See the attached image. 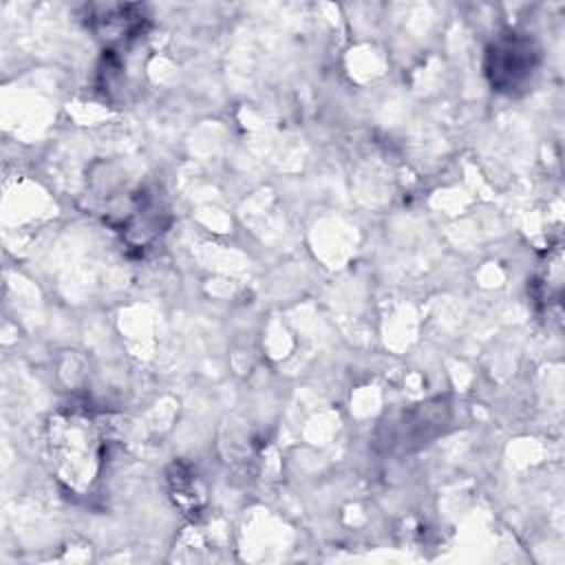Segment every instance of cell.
I'll list each match as a JSON object with an SVG mask.
<instances>
[{
  "label": "cell",
  "mask_w": 565,
  "mask_h": 565,
  "mask_svg": "<svg viewBox=\"0 0 565 565\" xmlns=\"http://www.w3.org/2000/svg\"><path fill=\"white\" fill-rule=\"evenodd\" d=\"M452 411L446 397L415 404L408 411L386 419L373 435V448L386 455H404L428 446L450 428Z\"/></svg>",
  "instance_id": "cell-2"
},
{
  "label": "cell",
  "mask_w": 565,
  "mask_h": 565,
  "mask_svg": "<svg viewBox=\"0 0 565 565\" xmlns=\"http://www.w3.org/2000/svg\"><path fill=\"white\" fill-rule=\"evenodd\" d=\"M541 64V49L527 33H501L486 51L483 71L497 93L516 95L536 75Z\"/></svg>",
  "instance_id": "cell-3"
},
{
  "label": "cell",
  "mask_w": 565,
  "mask_h": 565,
  "mask_svg": "<svg viewBox=\"0 0 565 565\" xmlns=\"http://www.w3.org/2000/svg\"><path fill=\"white\" fill-rule=\"evenodd\" d=\"M104 424L88 411L68 408L51 417L49 450L55 477L71 492L84 494L102 472L106 459Z\"/></svg>",
  "instance_id": "cell-1"
},
{
  "label": "cell",
  "mask_w": 565,
  "mask_h": 565,
  "mask_svg": "<svg viewBox=\"0 0 565 565\" xmlns=\"http://www.w3.org/2000/svg\"><path fill=\"white\" fill-rule=\"evenodd\" d=\"M177 468V475L170 477L172 481V492L177 497V503L185 510H192L194 508V499H196V481L192 477V472L183 466H174Z\"/></svg>",
  "instance_id": "cell-4"
}]
</instances>
